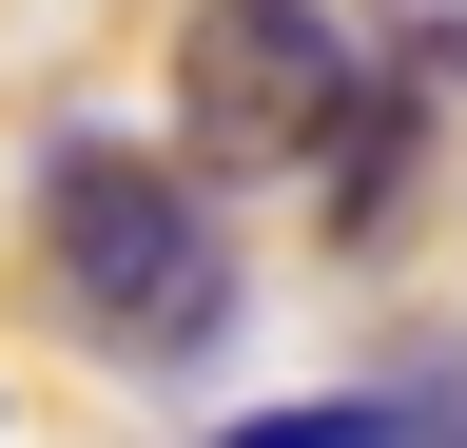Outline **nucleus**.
I'll use <instances>...</instances> for the list:
<instances>
[{
	"instance_id": "f257e3e1",
	"label": "nucleus",
	"mask_w": 467,
	"mask_h": 448,
	"mask_svg": "<svg viewBox=\"0 0 467 448\" xmlns=\"http://www.w3.org/2000/svg\"><path fill=\"white\" fill-rule=\"evenodd\" d=\"M39 273H58V312H78L117 370L234 351V234H214V195L175 176V156H137V137H58L39 156Z\"/></svg>"
},
{
	"instance_id": "f03ea898",
	"label": "nucleus",
	"mask_w": 467,
	"mask_h": 448,
	"mask_svg": "<svg viewBox=\"0 0 467 448\" xmlns=\"http://www.w3.org/2000/svg\"><path fill=\"white\" fill-rule=\"evenodd\" d=\"M195 137H234V156H370V59L312 0H214L195 20Z\"/></svg>"
},
{
	"instance_id": "7ed1b4c3",
	"label": "nucleus",
	"mask_w": 467,
	"mask_h": 448,
	"mask_svg": "<svg viewBox=\"0 0 467 448\" xmlns=\"http://www.w3.org/2000/svg\"><path fill=\"white\" fill-rule=\"evenodd\" d=\"M214 448H429V410H409V390H350V410H254Z\"/></svg>"
},
{
	"instance_id": "20e7f679",
	"label": "nucleus",
	"mask_w": 467,
	"mask_h": 448,
	"mask_svg": "<svg viewBox=\"0 0 467 448\" xmlns=\"http://www.w3.org/2000/svg\"><path fill=\"white\" fill-rule=\"evenodd\" d=\"M0 448H20V429H0Z\"/></svg>"
}]
</instances>
